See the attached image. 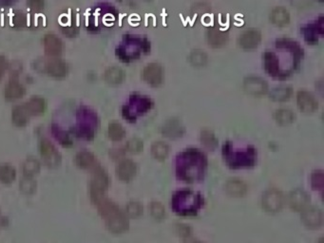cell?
<instances>
[{
  "label": "cell",
  "instance_id": "6da1fadb",
  "mask_svg": "<svg viewBox=\"0 0 324 243\" xmlns=\"http://www.w3.org/2000/svg\"><path fill=\"white\" fill-rule=\"evenodd\" d=\"M207 166L205 156L200 150L189 148L180 154L176 160V173L179 179L193 183L203 179Z\"/></svg>",
  "mask_w": 324,
  "mask_h": 243
},
{
  "label": "cell",
  "instance_id": "7a4b0ae2",
  "mask_svg": "<svg viewBox=\"0 0 324 243\" xmlns=\"http://www.w3.org/2000/svg\"><path fill=\"white\" fill-rule=\"evenodd\" d=\"M99 213L106 220L108 229L113 233H122L128 227V222L125 215L117 205L107 198L102 197L98 198L96 202Z\"/></svg>",
  "mask_w": 324,
  "mask_h": 243
},
{
  "label": "cell",
  "instance_id": "3957f363",
  "mask_svg": "<svg viewBox=\"0 0 324 243\" xmlns=\"http://www.w3.org/2000/svg\"><path fill=\"white\" fill-rule=\"evenodd\" d=\"M171 205L172 209L179 215H195L203 206V198L199 193L183 189L173 195Z\"/></svg>",
  "mask_w": 324,
  "mask_h": 243
},
{
  "label": "cell",
  "instance_id": "277c9868",
  "mask_svg": "<svg viewBox=\"0 0 324 243\" xmlns=\"http://www.w3.org/2000/svg\"><path fill=\"white\" fill-rule=\"evenodd\" d=\"M223 155L226 163L232 168L252 167L256 161V151L252 147L234 149L230 145L226 144L223 147Z\"/></svg>",
  "mask_w": 324,
  "mask_h": 243
},
{
  "label": "cell",
  "instance_id": "5b68a950",
  "mask_svg": "<svg viewBox=\"0 0 324 243\" xmlns=\"http://www.w3.org/2000/svg\"><path fill=\"white\" fill-rule=\"evenodd\" d=\"M34 68L39 72L45 73L53 78H63L68 72L67 65L59 59H40L34 64Z\"/></svg>",
  "mask_w": 324,
  "mask_h": 243
},
{
  "label": "cell",
  "instance_id": "8992f818",
  "mask_svg": "<svg viewBox=\"0 0 324 243\" xmlns=\"http://www.w3.org/2000/svg\"><path fill=\"white\" fill-rule=\"evenodd\" d=\"M90 170L93 172V179L91 181L90 193L93 202H96L98 198L104 197V192L108 187V179L107 173L99 166V164Z\"/></svg>",
  "mask_w": 324,
  "mask_h": 243
},
{
  "label": "cell",
  "instance_id": "52a82bcc",
  "mask_svg": "<svg viewBox=\"0 0 324 243\" xmlns=\"http://www.w3.org/2000/svg\"><path fill=\"white\" fill-rule=\"evenodd\" d=\"M262 205L267 212L277 213L283 205V196L279 190H267L262 197Z\"/></svg>",
  "mask_w": 324,
  "mask_h": 243
},
{
  "label": "cell",
  "instance_id": "ba28073f",
  "mask_svg": "<svg viewBox=\"0 0 324 243\" xmlns=\"http://www.w3.org/2000/svg\"><path fill=\"white\" fill-rule=\"evenodd\" d=\"M243 89L248 94L254 96L264 95L268 91V84L264 79L258 76H249L243 82Z\"/></svg>",
  "mask_w": 324,
  "mask_h": 243
},
{
  "label": "cell",
  "instance_id": "9c48e42d",
  "mask_svg": "<svg viewBox=\"0 0 324 243\" xmlns=\"http://www.w3.org/2000/svg\"><path fill=\"white\" fill-rule=\"evenodd\" d=\"M143 78L145 82L150 87H159L164 78L162 67L157 63H150L147 65L143 71Z\"/></svg>",
  "mask_w": 324,
  "mask_h": 243
},
{
  "label": "cell",
  "instance_id": "30bf717a",
  "mask_svg": "<svg viewBox=\"0 0 324 243\" xmlns=\"http://www.w3.org/2000/svg\"><path fill=\"white\" fill-rule=\"evenodd\" d=\"M299 109L304 113H313L318 109V101L315 96L307 90H299L297 95Z\"/></svg>",
  "mask_w": 324,
  "mask_h": 243
},
{
  "label": "cell",
  "instance_id": "8fae6325",
  "mask_svg": "<svg viewBox=\"0 0 324 243\" xmlns=\"http://www.w3.org/2000/svg\"><path fill=\"white\" fill-rule=\"evenodd\" d=\"M261 32L257 30H247L242 32L238 38V44L244 50H253L256 49L261 42Z\"/></svg>",
  "mask_w": 324,
  "mask_h": 243
},
{
  "label": "cell",
  "instance_id": "7c38bea8",
  "mask_svg": "<svg viewBox=\"0 0 324 243\" xmlns=\"http://www.w3.org/2000/svg\"><path fill=\"white\" fill-rule=\"evenodd\" d=\"M40 151H41V155L44 159L45 163L49 167H56L60 163L61 157L58 153V150L55 149V147L52 146L51 141H49L48 140H43L41 141Z\"/></svg>",
  "mask_w": 324,
  "mask_h": 243
},
{
  "label": "cell",
  "instance_id": "4fadbf2b",
  "mask_svg": "<svg viewBox=\"0 0 324 243\" xmlns=\"http://www.w3.org/2000/svg\"><path fill=\"white\" fill-rule=\"evenodd\" d=\"M301 218L305 225L312 229L318 228L322 224V213L316 207L307 208L302 213Z\"/></svg>",
  "mask_w": 324,
  "mask_h": 243
},
{
  "label": "cell",
  "instance_id": "5bb4252c",
  "mask_svg": "<svg viewBox=\"0 0 324 243\" xmlns=\"http://www.w3.org/2000/svg\"><path fill=\"white\" fill-rule=\"evenodd\" d=\"M25 88L17 79H11L5 87L4 95L8 101H15L24 96Z\"/></svg>",
  "mask_w": 324,
  "mask_h": 243
},
{
  "label": "cell",
  "instance_id": "9a60e30c",
  "mask_svg": "<svg viewBox=\"0 0 324 243\" xmlns=\"http://www.w3.org/2000/svg\"><path fill=\"white\" fill-rule=\"evenodd\" d=\"M206 39L208 45L212 48H222L226 44L228 40V33L217 28H210L206 33Z\"/></svg>",
  "mask_w": 324,
  "mask_h": 243
},
{
  "label": "cell",
  "instance_id": "2e32d148",
  "mask_svg": "<svg viewBox=\"0 0 324 243\" xmlns=\"http://www.w3.org/2000/svg\"><path fill=\"white\" fill-rule=\"evenodd\" d=\"M44 48L47 54L55 57L63 51V42L55 34H47L44 38Z\"/></svg>",
  "mask_w": 324,
  "mask_h": 243
},
{
  "label": "cell",
  "instance_id": "e0dca14e",
  "mask_svg": "<svg viewBox=\"0 0 324 243\" xmlns=\"http://www.w3.org/2000/svg\"><path fill=\"white\" fill-rule=\"evenodd\" d=\"M309 202L310 199L308 195L302 190H295L289 196V205L297 211L303 210Z\"/></svg>",
  "mask_w": 324,
  "mask_h": 243
},
{
  "label": "cell",
  "instance_id": "ac0fdd59",
  "mask_svg": "<svg viewBox=\"0 0 324 243\" xmlns=\"http://www.w3.org/2000/svg\"><path fill=\"white\" fill-rule=\"evenodd\" d=\"M270 19L274 25L284 27L289 24L290 13L283 7H276L270 13Z\"/></svg>",
  "mask_w": 324,
  "mask_h": 243
},
{
  "label": "cell",
  "instance_id": "d6986e66",
  "mask_svg": "<svg viewBox=\"0 0 324 243\" xmlns=\"http://www.w3.org/2000/svg\"><path fill=\"white\" fill-rule=\"evenodd\" d=\"M28 113L31 117L41 115L46 109V102L42 97L34 96L24 104Z\"/></svg>",
  "mask_w": 324,
  "mask_h": 243
},
{
  "label": "cell",
  "instance_id": "ffe728a7",
  "mask_svg": "<svg viewBox=\"0 0 324 243\" xmlns=\"http://www.w3.org/2000/svg\"><path fill=\"white\" fill-rule=\"evenodd\" d=\"M116 171L119 179L122 180H129L134 178L136 173V166L132 160H122Z\"/></svg>",
  "mask_w": 324,
  "mask_h": 243
},
{
  "label": "cell",
  "instance_id": "44dd1931",
  "mask_svg": "<svg viewBox=\"0 0 324 243\" xmlns=\"http://www.w3.org/2000/svg\"><path fill=\"white\" fill-rule=\"evenodd\" d=\"M104 79L108 85H120L125 79V72L119 67H110L105 71Z\"/></svg>",
  "mask_w": 324,
  "mask_h": 243
},
{
  "label": "cell",
  "instance_id": "7402d4cb",
  "mask_svg": "<svg viewBox=\"0 0 324 243\" xmlns=\"http://www.w3.org/2000/svg\"><path fill=\"white\" fill-rule=\"evenodd\" d=\"M12 118H13V124L16 127L22 128V127H25L26 125L28 124L31 116L28 113L25 105L23 104V105H20L13 109Z\"/></svg>",
  "mask_w": 324,
  "mask_h": 243
},
{
  "label": "cell",
  "instance_id": "603a6c76",
  "mask_svg": "<svg viewBox=\"0 0 324 243\" xmlns=\"http://www.w3.org/2000/svg\"><path fill=\"white\" fill-rule=\"evenodd\" d=\"M225 190L232 197H242L246 193L245 184L240 179H230L225 186Z\"/></svg>",
  "mask_w": 324,
  "mask_h": 243
},
{
  "label": "cell",
  "instance_id": "cb8c5ba5",
  "mask_svg": "<svg viewBox=\"0 0 324 243\" xmlns=\"http://www.w3.org/2000/svg\"><path fill=\"white\" fill-rule=\"evenodd\" d=\"M77 165L83 169H91L98 165L93 154L89 151H81L77 154Z\"/></svg>",
  "mask_w": 324,
  "mask_h": 243
},
{
  "label": "cell",
  "instance_id": "d4e9b609",
  "mask_svg": "<svg viewBox=\"0 0 324 243\" xmlns=\"http://www.w3.org/2000/svg\"><path fill=\"white\" fill-rule=\"evenodd\" d=\"M208 61V56L206 52L202 50H194L190 52L188 56V62L191 66L195 68H202L204 67Z\"/></svg>",
  "mask_w": 324,
  "mask_h": 243
},
{
  "label": "cell",
  "instance_id": "484cf974",
  "mask_svg": "<svg viewBox=\"0 0 324 243\" xmlns=\"http://www.w3.org/2000/svg\"><path fill=\"white\" fill-rule=\"evenodd\" d=\"M275 120L280 126H287L292 124L295 120V114L292 110L287 109H280L275 112Z\"/></svg>",
  "mask_w": 324,
  "mask_h": 243
},
{
  "label": "cell",
  "instance_id": "4316f807",
  "mask_svg": "<svg viewBox=\"0 0 324 243\" xmlns=\"http://www.w3.org/2000/svg\"><path fill=\"white\" fill-rule=\"evenodd\" d=\"M163 132H164V134L170 137V138H172V137H179V136L183 134L184 128L182 127L181 123H179V121L171 120V121H167L164 126Z\"/></svg>",
  "mask_w": 324,
  "mask_h": 243
},
{
  "label": "cell",
  "instance_id": "83f0119b",
  "mask_svg": "<svg viewBox=\"0 0 324 243\" xmlns=\"http://www.w3.org/2000/svg\"><path fill=\"white\" fill-rule=\"evenodd\" d=\"M292 95V90L289 87H279L274 89L271 93L270 97L273 101L276 102H284L287 101Z\"/></svg>",
  "mask_w": 324,
  "mask_h": 243
},
{
  "label": "cell",
  "instance_id": "f1b7e54d",
  "mask_svg": "<svg viewBox=\"0 0 324 243\" xmlns=\"http://www.w3.org/2000/svg\"><path fill=\"white\" fill-rule=\"evenodd\" d=\"M168 146L165 144V141H156L154 143L151 147V153L153 157L157 160H165L168 154Z\"/></svg>",
  "mask_w": 324,
  "mask_h": 243
},
{
  "label": "cell",
  "instance_id": "f546056e",
  "mask_svg": "<svg viewBox=\"0 0 324 243\" xmlns=\"http://www.w3.org/2000/svg\"><path fill=\"white\" fill-rule=\"evenodd\" d=\"M40 170V165L39 160L30 158L26 160L23 165V173L27 178H32V176L37 174Z\"/></svg>",
  "mask_w": 324,
  "mask_h": 243
},
{
  "label": "cell",
  "instance_id": "4dcf8cb0",
  "mask_svg": "<svg viewBox=\"0 0 324 243\" xmlns=\"http://www.w3.org/2000/svg\"><path fill=\"white\" fill-rule=\"evenodd\" d=\"M108 136L112 141H120L125 136V129L118 123H111L108 126Z\"/></svg>",
  "mask_w": 324,
  "mask_h": 243
},
{
  "label": "cell",
  "instance_id": "1f68e13d",
  "mask_svg": "<svg viewBox=\"0 0 324 243\" xmlns=\"http://www.w3.org/2000/svg\"><path fill=\"white\" fill-rule=\"evenodd\" d=\"M15 179V170L9 165L0 166V181L4 184H11Z\"/></svg>",
  "mask_w": 324,
  "mask_h": 243
},
{
  "label": "cell",
  "instance_id": "d6a6232c",
  "mask_svg": "<svg viewBox=\"0 0 324 243\" xmlns=\"http://www.w3.org/2000/svg\"><path fill=\"white\" fill-rule=\"evenodd\" d=\"M127 215L131 218H138L143 213V207L139 202L132 201L129 202L127 206Z\"/></svg>",
  "mask_w": 324,
  "mask_h": 243
},
{
  "label": "cell",
  "instance_id": "836d02e7",
  "mask_svg": "<svg viewBox=\"0 0 324 243\" xmlns=\"http://www.w3.org/2000/svg\"><path fill=\"white\" fill-rule=\"evenodd\" d=\"M323 172L321 170H318L312 174V186L314 188L322 191L323 189Z\"/></svg>",
  "mask_w": 324,
  "mask_h": 243
},
{
  "label": "cell",
  "instance_id": "e575fe53",
  "mask_svg": "<svg viewBox=\"0 0 324 243\" xmlns=\"http://www.w3.org/2000/svg\"><path fill=\"white\" fill-rule=\"evenodd\" d=\"M202 141L205 147H209V148H213L216 146L217 141L214 135L207 130H204L203 132H202Z\"/></svg>",
  "mask_w": 324,
  "mask_h": 243
},
{
  "label": "cell",
  "instance_id": "d590c367",
  "mask_svg": "<svg viewBox=\"0 0 324 243\" xmlns=\"http://www.w3.org/2000/svg\"><path fill=\"white\" fill-rule=\"evenodd\" d=\"M127 149L130 153H139L143 149V143L139 139H131L127 141Z\"/></svg>",
  "mask_w": 324,
  "mask_h": 243
},
{
  "label": "cell",
  "instance_id": "8d00e7d4",
  "mask_svg": "<svg viewBox=\"0 0 324 243\" xmlns=\"http://www.w3.org/2000/svg\"><path fill=\"white\" fill-rule=\"evenodd\" d=\"M150 210L153 217L157 219H162L165 217V209L160 202H153L150 206Z\"/></svg>",
  "mask_w": 324,
  "mask_h": 243
},
{
  "label": "cell",
  "instance_id": "74e56055",
  "mask_svg": "<svg viewBox=\"0 0 324 243\" xmlns=\"http://www.w3.org/2000/svg\"><path fill=\"white\" fill-rule=\"evenodd\" d=\"M35 187H36L35 183L31 178H27L25 180H22L21 185H20L21 190L24 193H28V194L33 192L35 190Z\"/></svg>",
  "mask_w": 324,
  "mask_h": 243
},
{
  "label": "cell",
  "instance_id": "f35d334b",
  "mask_svg": "<svg viewBox=\"0 0 324 243\" xmlns=\"http://www.w3.org/2000/svg\"><path fill=\"white\" fill-rule=\"evenodd\" d=\"M29 5L32 10H41L44 7V0H29Z\"/></svg>",
  "mask_w": 324,
  "mask_h": 243
},
{
  "label": "cell",
  "instance_id": "ab89813d",
  "mask_svg": "<svg viewBox=\"0 0 324 243\" xmlns=\"http://www.w3.org/2000/svg\"><path fill=\"white\" fill-rule=\"evenodd\" d=\"M7 69H8V63H7L6 59H5L4 56L0 55V81L2 80V78L4 76Z\"/></svg>",
  "mask_w": 324,
  "mask_h": 243
},
{
  "label": "cell",
  "instance_id": "60d3db41",
  "mask_svg": "<svg viewBox=\"0 0 324 243\" xmlns=\"http://www.w3.org/2000/svg\"><path fill=\"white\" fill-rule=\"evenodd\" d=\"M184 243H202L200 241H198L196 239H193V238H187L184 240Z\"/></svg>",
  "mask_w": 324,
  "mask_h": 243
},
{
  "label": "cell",
  "instance_id": "b9f144b4",
  "mask_svg": "<svg viewBox=\"0 0 324 243\" xmlns=\"http://www.w3.org/2000/svg\"><path fill=\"white\" fill-rule=\"evenodd\" d=\"M146 1H150V0H146Z\"/></svg>",
  "mask_w": 324,
  "mask_h": 243
}]
</instances>
